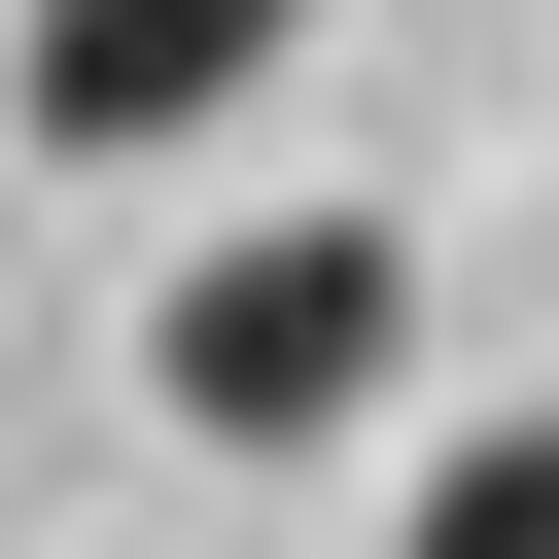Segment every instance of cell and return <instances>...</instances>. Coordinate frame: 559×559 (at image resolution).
<instances>
[{
    "mask_svg": "<svg viewBox=\"0 0 559 559\" xmlns=\"http://www.w3.org/2000/svg\"><path fill=\"white\" fill-rule=\"evenodd\" d=\"M280 35H314V0H35V35H0V105H35L70 175H140V140L280 105Z\"/></svg>",
    "mask_w": 559,
    "mask_h": 559,
    "instance_id": "7a4b0ae2",
    "label": "cell"
},
{
    "mask_svg": "<svg viewBox=\"0 0 559 559\" xmlns=\"http://www.w3.org/2000/svg\"><path fill=\"white\" fill-rule=\"evenodd\" d=\"M384 559H559V419H454V454H419V524H384Z\"/></svg>",
    "mask_w": 559,
    "mask_h": 559,
    "instance_id": "3957f363",
    "label": "cell"
},
{
    "mask_svg": "<svg viewBox=\"0 0 559 559\" xmlns=\"http://www.w3.org/2000/svg\"><path fill=\"white\" fill-rule=\"evenodd\" d=\"M384 349H419V245H384V210H280V245H210V280L140 314V384H175L210 454H314V419H384Z\"/></svg>",
    "mask_w": 559,
    "mask_h": 559,
    "instance_id": "6da1fadb",
    "label": "cell"
}]
</instances>
